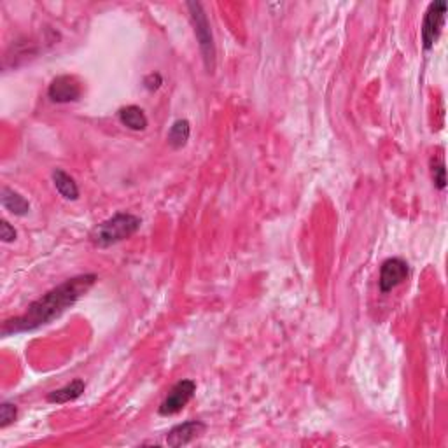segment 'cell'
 Here are the masks:
<instances>
[{"label": "cell", "mask_w": 448, "mask_h": 448, "mask_svg": "<svg viewBox=\"0 0 448 448\" xmlns=\"http://www.w3.org/2000/svg\"><path fill=\"white\" fill-rule=\"evenodd\" d=\"M410 274L408 263L399 257H391V260L384 261L380 268V291L382 292H389L392 291L394 288H398L403 281H406Z\"/></svg>", "instance_id": "cell-7"}, {"label": "cell", "mask_w": 448, "mask_h": 448, "mask_svg": "<svg viewBox=\"0 0 448 448\" xmlns=\"http://www.w3.org/2000/svg\"><path fill=\"white\" fill-rule=\"evenodd\" d=\"M431 174H433V181L436 184L438 189L447 188V175H445V163L443 160L431 161Z\"/></svg>", "instance_id": "cell-14"}, {"label": "cell", "mask_w": 448, "mask_h": 448, "mask_svg": "<svg viewBox=\"0 0 448 448\" xmlns=\"http://www.w3.org/2000/svg\"><path fill=\"white\" fill-rule=\"evenodd\" d=\"M2 205H4L6 210H9L15 216H25L30 210V203L25 196H22L20 193H16L15 189L11 188H2Z\"/></svg>", "instance_id": "cell-11"}, {"label": "cell", "mask_w": 448, "mask_h": 448, "mask_svg": "<svg viewBox=\"0 0 448 448\" xmlns=\"http://www.w3.org/2000/svg\"><path fill=\"white\" fill-rule=\"evenodd\" d=\"M82 88L81 82L74 77V75H58L51 81L50 88H47V96L51 102L54 103H70L79 100Z\"/></svg>", "instance_id": "cell-6"}, {"label": "cell", "mask_w": 448, "mask_h": 448, "mask_svg": "<svg viewBox=\"0 0 448 448\" xmlns=\"http://www.w3.org/2000/svg\"><path fill=\"white\" fill-rule=\"evenodd\" d=\"M119 121L125 125L126 128L133 130V132H144L147 128V116L144 114V110L137 105L123 107L118 112Z\"/></svg>", "instance_id": "cell-10"}, {"label": "cell", "mask_w": 448, "mask_h": 448, "mask_svg": "<svg viewBox=\"0 0 448 448\" xmlns=\"http://www.w3.org/2000/svg\"><path fill=\"white\" fill-rule=\"evenodd\" d=\"M140 223L142 221L137 216H133V214H116V216H112L110 219L103 221L102 224L96 226L91 235L93 244L96 247H109L118 242H123V240L135 235L137 230L140 228Z\"/></svg>", "instance_id": "cell-2"}, {"label": "cell", "mask_w": 448, "mask_h": 448, "mask_svg": "<svg viewBox=\"0 0 448 448\" xmlns=\"http://www.w3.org/2000/svg\"><path fill=\"white\" fill-rule=\"evenodd\" d=\"M16 417H18L16 406L13 403H2V406H0V427L6 429L8 426H11L16 420Z\"/></svg>", "instance_id": "cell-15"}, {"label": "cell", "mask_w": 448, "mask_h": 448, "mask_svg": "<svg viewBox=\"0 0 448 448\" xmlns=\"http://www.w3.org/2000/svg\"><path fill=\"white\" fill-rule=\"evenodd\" d=\"M53 182L57 191L60 193L65 200H72V202H74V200L79 198L77 184H75V181L67 174V172L57 168V170L53 172Z\"/></svg>", "instance_id": "cell-12"}, {"label": "cell", "mask_w": 448, "mask_h": 448, "mask_svg": "<svg viewBox=\"0 0 448 448\" xmlns=\"http://www.w3.org/2000/svg\"><path fill=\"white\" fill-rule=\"evenodd\" d=\"M16 237H18L16 230L13 228L8 221H2V223H0V239H2V242H6V244L15 242Z\"/></svg>", "instance_id": "cell-16"}, {"label": "cell", "mask_w": 448, "mask_h": 448, "mask_svg": "<svg viewBox=\"0 0 448 448\" xmlns=\"http://www.w3.org/2000/svg\"><path fill=\"white\" fill-rule=\"evenodd\" d=\"M196 392V384L193 380H181L170 389L167 398L163 399V403L160 405V415L168 417L175 415V413L181 412L186 405L193 399Z\"/></svg>", "instance_id": "cell-5"}, {"label": "cell", "mask_w": 448, "mask_h": 448, "mask_svg": "<svg viewBox=\"0 0 448 448\" xmlns=\"http://www.w3.org/2000/svg\"><path fill=\"white\" fill-rule=\"evenodd\" d=\"M445 15H447V4L443 0L433 2L427 8L422 23V43L426 50H431L436 44L438 37L441 36V30H443L445 25Z\"/></svg>", "instance_id": "cell-4"}, {"label": "cell", "mask_w": 448, "mask_h": 448, "mask_svg": "<svg viewBox=\"0 0 448 448\" xmlns=\"http://www.w3.org/2000/svg\"><path fill=\"white\" fill-rule=\"evenodd\" d=\"M163 84V77H161L160 74H149L144 77V86H146L147 91H156V89H160V86Z\"/></svg>", "instance_id": "cell-17"}, {"label": "cell", "mask_w": 448, "mask_h": 448, "mask_svg": "<svg viewBox=\"0 0 448 448\" xmlns=\"http://www.w3.org/2000/svg\"><path fill=\"white\" fill-rule=\"evenodd\" d=\"M189 135H191V126H189L188 119H177V121L172 125L170 132H168L167 140L170 144V147L174 149H181L188 144Z\"/></svg>", "instance_id": "cell-13"}, {"label": "cell", "mask_w": 448, "mask_h": 448, "mask_svg": "<svg viewBox=\"0 0 448 448\" xmlns=\"http://www.w3.org/2000/svg\"><path fill=\"white\" fill-rule=\"evenodd\" d=\"M207 426L200 420H188L184 424H179L174 429L168 431L167 434V445L168 447H184V445L191 443L193 440H196L198 436H202L205 433Z\"/></svg>", "instance_id": "cell-8"}, {"label": "cell", "mask_w": 448, "mask_h": 448, "mask_svg": "<svg viewBox=\"0 0 448 448\" xmlns=\"http://www.w3.org/2000/svg\"><path fill=\"white\" fill-rule=\"evenodd\" d=\"M188 9L193 27H195V36L196 40H198L200 51L203 54L207 70L214 72V67H216V46H214V37L209 20H207V15L200 2H188Z\"/></svg>", "instance_id": "cell-3"}, {"label": "cell", "mask_w": 448, "mask_h": 448, "mask_svg": "<svg viewBox=\"0 0 448 448\" xmlns=\"http://www.w3.org/2000/svg\"><path fill=\"white\" fill-rule=\"evenodd\" d=\"M84 391H86L84 380H81V378H75V380H72L70 384H67L65 387L57 389V391L50 392L46 399L50 403H54V405H65V403L75 401L77 398H81L82 392Z\"/></svg>", "instance_id": "cell-9"}, {"label": "cell", "mask_w": 448, "mask_h": 448, "mask_svg": "<svg viewBox=\"0 0 448 448\" xmlns=\"http://www.w3.org/2000/svg\"><path fill=\"white\" fill-rule=\"evenodd\" d=\"M96 278L98 277L95 274L79 275V277L68 278V281H65L58 288L51 289L50 292H46L39 299L30 303L23 315L6 320L4 326H2V336L33 331L37 327L53 322L65 310L74 306L77 303V299L81 296H84L95 285Z\"/></svg>", "instance_id": "cell-1"}]
</instances>
